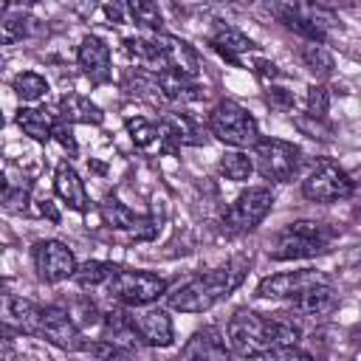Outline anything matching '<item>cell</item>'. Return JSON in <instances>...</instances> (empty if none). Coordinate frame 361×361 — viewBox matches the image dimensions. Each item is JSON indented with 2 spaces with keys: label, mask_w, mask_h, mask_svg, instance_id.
<instances>
[{
  "label": "cell",
  "mask_w": 361,
  "mask_h": 361,
  "mask_svg": "<svg viewBox=\"0 0 361 361\" xmlns=\"http://www.w3.org/2000/svg\"><path fill=\"white\" fill-rule=\"evenodd\" d=\"M113 274H116V268H113L110 262L87 259V262H82V265L73 271V279H76L79 288H96V285H104Z\"/></svg>",
  "instance_id": "obj_25"
},
{
  "label": "cell",
  "mask_w": 361,
  "mask_h": 361,
  "mask_svg": "<svg viewBox=\"0 0 361 361\" xmlns=\"http://www.w3.org/2000/svg\"><path fill=\"white\" fill-rule=\"evenodd\" d=\"M133 324L141 341L149 347H169L175 341V327L164 307H147L144 313H138V319H133Z\"/></svg>",
  "instance_id": "obj_16"
},
{
  "label": "cell",
  "mask_w": 361,
  "mask_h": 361,
  "mask_svg": "<svg viewBox=\"0 0 361 361\" xmlns=\"http://www.w3.org/2000/svg\"><path fill=\"white\" fill-rule=\"evenodd\" d=\"M54 192H56L73 212H85V209H87L85 183H82V178L76 175V169H73L68 161L56 164V172H54Z\"/></svg>",
  "instance_id": "obj_19"
},
{
  "label": "cell",
  "mask_w": 361,
  "mask_h": 361,
  "mask_svg": "<svg viewBox=\"0 0 361 361\" xmlns=\"http://www.w3.org/2000/svg\"><path fill=\"white\" fill-rule=\"evenodd\" d=\"M305 68L313 73V76H330L336 62H333V54L324 48V45H316V42H307L302 51H299Z\"/></svg>",
  "instance_id": "obj_26"
},
{
  "label": "cell",
  "mask_w": 361,
  "mask_h": 361,
  "mask_svg": "<svg viewBox=\"0 0 361 361\" xmlns=\"http://www.w3.org/2000/svg\"><path fill=\"white\" fill-rule=\"evenodd\" d=\"M209 133L214 138H220L228 147H254L259 141V127L257 118L237 102L223 99L212 107L209 113Z\"/></svg>",
  "instance_id": "obj_4"
},
{
  "label": "cell",
  "mask_w": 361,
  "mask_h": 361,
  "mask_svg": "<svg viewBox=\"0 0 361 361\" xmlns=\"http://www.w3.org/2000/svg\"><path fill=\"white\" fill-rule=\"evenodd\" d=\"M158 87L169 102H195V99L203 96L200 85L192 76H186L175 68H161L158 71Z\"/></svg>",
  "instance_id": "obj_20"
},
{
  "label": "cell",
  "mask_w": 361,
  "mask_h": 361,
  "mask_svg": "<svg viewBox=\"0 0 361 361\" xmlns=\"http://www.w3.org/2000/svg\"><path fill=\"white\" fill-rule=\"evenodd\" d=\"M102 217H104L113 228L130 231L135 240H149V237L158 231V226H155L152 217H141V214L130 212V209H127L121 200H116V197H107V200L102 203Z\"/></svg>",
  "instance_id": "obj_14"
},
{
  "label": "cell",
  "mask_w": 361,
  "mask_h": 361,
  "mask_svg": "<svg viewBox=\"0 0 361 361\" xmlns=\"http://www.w3.org/2000/svg\"><path fill=\"white\" fill-rule=\"evenodd\" d=\"M268 104L271 107H279V110H290L293 107V96L285 87H271L268 90Z\"/></svg>",
  "instance_id": "obj_36"
},
{
  "label": "cell",
  "mask_w": 361,
  "mask_h": 361,
  "mask_svg": "<svg viewBox=\"0 0 361 361\" xmlns=\"http://www.w3.org/2000/svg\"><path fill=\"white\" fill-rule=\"evenodd\" d=\"M104 14L113 20V25L121 23V6H110V3H107V6H104Z\"/></svg>",
  "instance_id": "obj_41"
},
{
  "label": "cell",
  "mask_w": 361,
  "mask_h": 361,
  "mask_svg": "<svg viewBox=\"0 0 361 361\" xmlns=\"http://www.w3.org/2000/svg\"><path fill=\"white\" fill-rule=\"evenodd\" d=\"M183 358L186 361H231V353L226 350V344L217 336V330L214 327H206V330H197L186 341Z\"/></svg>",
  "instance_id": "obj_17"
},
{
  "label": "cell",
  "mask_w": 361,
  "mask_h": 361,
  "mask_svg": "<svg viewBox=\"0 0 361 361\" xmlns=\"http://www.w3.org/2000/svg\"><path fill=\"white\" fill-rule=\"evenodd\" d=\"M299 324H293V319L285 316H262L254 310H237L228 319L226 327V338L228 347L237 355H251L259 350H288L299 344Z\"/></svg>",
  "instance_id": "obj_1"
},
{
  "label": "cell",
  "mask_w": 361,
  "mask_h": 361,
  "mask_svg": "<svg viewBox=\"0 0 361 361\" xmlns=\"http://www.w3.org/2000/svg\"><path fill=\"white\" fill-rule=\"evenodd\" d=\"M104 333H107V341L110 344H118L121 347V341H135V324H133V316H127L124 310H113V313H107V319H104Z\"/></svg>",
  "instance_id": "obj_27"
},
{
  "label": "cell",
  "mask_w": 361,
  "mask_h": 361,
  "mask_svg": "<svg viewBox=\"0 0 361 361\" xmlns=\"http://www.w3.org/2000/svg\"><path fill=\"white\" fill-rule=\"evenodd\" d=\"M127 11H130V17H133L138 25H144V28H149V31H161V25H164V14H161L158 3L133 0V3L127 6Z\"/></svg>",
  "instance_id": "obj_30"
},
{
  "label": "cell",
  "mask_w": 361,
  "mask_h": 361,
  "mask_svg": "<svg viewBox=\"0 0 361 361\" xmlns=\"http://www.w3.org/2000/svg\"><path fill=\"white\" fill-rule=\"evenodd\" d=\"M330 240H333V231L324 223L296 220L274 237L268 254L274 259H305V257H316V254L327 251Z\"/></svg>",
  "instance_id": "obj_3"
},
{
  "label": "cell",
  "mask_w": 361,
  "mask_h": 361,
  "mask_svg": "<svg viewBox=\"0 0 361 361\" xmlns=\"http://www.w3.org/2000/svg\"><path fill=\"white\" fill-rule=\"evenodd\" d=\"M14 93L23 99V102H39L45 93H48V82L34 73V71H25V73H17L14 76Z\"/></svg>",
  "instance_id": "obj_29"
},
{
  "label": "cell",
  "mask_w": 361,
  "mask_h": 361,
  "mask_svg": "<svg viewBox=\"0 0 361 361\" xmlns=\"http://www.w3.org/2000/svg\"><path fill=\"white\" fill-rule=\"evenodd\" d=\"M127 133H130L133 144H135V147H141V149H147V147H152V144L158 141V127H155L152 121L141 118V116L127 118Z\"/></svg>",
  "instance_id": "obj_31"
},
{
  "label": "cell",
  "mask_w": 361,
  "mask_h": 361,
  "mask_svg": "<svg viewBox=\"0 0 361 361\" xmlns=\"http://www.w3.org/2000/svg\"><path fill=\"white\" fill-rule=\"evenodd\" d=\"M245 361H285V358H282V350H259L245 355Z\"/></svg>",
  "instance_id": "obj_38"
},
{
  "label": "cell",
  "mask_w": 361,
  "mask_h": 361,
  "mask_svg": "<svg viewBox=\"0 0 361 361\" xmlns=\"http://www.w3.org/2000/svg\"><path fill=\"white\" fill-rule=\"evenodd\" d=\"M59 110H62V121H76V124H102L104 113L99 104H93L87 96L82 93H68L62 96L59 102Z\"/></svg>",
  "instance_id": "obj_22"
},
{
  "label": "cell",
  "mask_w": 361,
  "mask_h": 361,
  "mask_svg": "<svg viewBox=\"0 0 361 361\" xmlns=\"http://www.w3.org/2000/svg\"><path fill=\"white\" fill-rule=\"evenodd\" d=\"M336 305H338V293H336V288L330 282L313 285V288H307L305 293H299L293 299V310L302 313V316H324Z\"/></svg>",
  "instance_id": "obj_21"
},
{
  "label": "cell",
  "mask_w": 361,
  "mask_h": 361,
  "mask_svg": "<svg viewBox=\"0 0 361 361\" xmlns=\"http://www.w3.org/2000/svg\"><path fill=\"white\" fill-rule=\"evenodd\" d=\"M54 113L42 110V107H20L17 113V127L31 135L34 141H48L51 133H54Z\"/></svg>",
  "instance_id": "obj_23"
},
{
  "label": "cell",
  "mask_w": 361,
  "mask_h": 361,
  "mask_svg": "<svg viewBox=\"0 0 361 361\" xmlns=\"http://www.w3.org/2000/svg\"><path fill=\"white\" fill-rule=\"evenodd\" d=\"M254 158L262 172V178L274 183H288L302 164V149L282 138H259L254 144Z\"/></svg>",
  "instance_id": "obj_6"
},
{
  "label": "cell",
  "mask_w": 361,
  "mask_h": 361,
  "mask_svg": "<svg viewBox=\"0 0 361 361\" xmlns=\"http://www.w3.org/2000/svg\"><path fill=\"white\" fill-rule=\"evenodd\" d=\"M355 189V183L350 180V175L330 158H322L313 172L302 180V195L313 203H333V200H344L350 197Z\"/></svg>",
  "instance_id": "obj_7"
},
{
  "label": "cell",
  "mask_w": 361,
  "mask_h": 361,
  "mask_svg": "<svg viewBox=\"0 0 361 361\" xmlns=\"http://www.w3.org/2000/svg\"><path fill=\"white\" fill-rule=\"evenodd\" d=\"M11 350H14V336H11L8 327L0 324V355H6V353H11Z\"/></svg>",
  "instance_id": "obj_39"
},
{
  "label": "cell",
  "mask_w": 361,
  "mask_h": 361,
  "mask_svg": "<svg viewBox=\"0 0 361 361\" xmlns=\"http://www.w3.org/2000/svg\"><path fill=\"white\" fill-rule=\"evenodd\" d=\"M85 350L90 353L93 361H135V355L127 347H118V344H110V341H93Z\"/></svg>",
  "instance_id": "obj_32"
},
{
  "label": "cell",
  "mask_w": 361,
  "mask_h": 361,
  "mask_svg": "<svg viewBox=\"0 0 361 361\" xmlns=\"http://www.w3.org/2000/svg\"><path fill=\"white\" fill-rule=\"evenodd\" d=\"M327 282V276L316 268H299V271H282L274 276H265L257 285V296L262 299H296L299 293H305L313 285Z\"/></svg>",
  "instance_id": "obj_11"
},
{
  "label": "cell",
  "mask_w": 361,
  "mask_h": 361,
  "mask_svg": "<svg viewBox=\"0 0 361 361\" xmlns=\"http://www.w3.org/2000/svg\"><path fill=\"white\" fill-rule=\"evenodd\" d=\"M327 110H330V93H327V87L324 85H310V90H307V116L316 118V121H324Z\"/></svg>",
  "instance_id": "obj_33"
},
{
  "label": "cell",
  "mask_w": 361,
  "mask_h": 361,
  "mask_svg": "<svg viewBox=\"0 0 361 361\" xmlns=\"http://www.w3.org/2000/svg\"><path fill=\"white\" fill-rule=\"evenodd\" d=\"M282 358H285V361H313V355L305 353V350H299V347H288V350H282Z\"/></svg>",
  "instance_id": "obj_40"
},
{
  "label": "cell",
  "mask_w": 361,
  "mask_h": 361,
  "mask_svg": "<svg viewBox=\"0 0 361 361\" xmlns=\"http://www.w3.org/2000/svg\"><path fill=\"white\" fill-rule=\"evenodd\" d=\"M39 212H42V214H48V217H51L54 223L59 220V214H56V209L51 206V200H42V206H39Z\"/></svg>",
  "instance_id": "obj_42"
},
{
  "label": "cell",
  "mask_w": 361,
  "mask_h": 361,
  "mask_svg": "<svg viewBox=\"0 0 361 361\" xmlns=\"http://www.w3.org/2000/svg\"><path fill=\"white\" fill-rule=\"evenodd\" d=\"M39 313L42 307L34 305L31 299L14 296V293H0V324L17 333H37L39 330Z\"/></svg>",
  "instance_id": "obj_13"
},
{
  "label": "cell",
  "mask_w": 361,
  "mask_h": 361,
  "mask_svg": "<svg viewBox=\"0 0 361 361\" xmlns=\"http://www.w3.org/2000/svg\"><path fill=\"white\" fill-rule=\"evenodd\" d=\"M51 135H56V141H59L65 149L76 152V141H73V133H71V124H68V121L56 118V121H54V133H51Z\"/></svg>",
  "instance_id": "obj_35"
},
{
  "label": "cell",
  "mask_w": 361,
  "mask_h": 361,
  "mask_svg": "<svg viewBox=\"0 0 361 361\" xmlns=\"http://www.w3.org/2000/svg\"><path fill=\"white\" fill-rule=\"evenodd\" d=\"M274 14L279 17V23L285 28L296 31L299 37H305L307 42H316V45H324L327 25L333 23V17L322 6H310V3H279V6H274Z\"/></svg>",
  "instance_id": "obj_9"
},
{
  "label": "cell",
  "mask_w": 361,
  "mask_h": 361,
  "mask_svg": "<svg viewBox=\"0 0 361 361\" xmlns=\"http://www.w3.org/2000/svg\"><path fill=\"white\" fill-rule=\"evenodd\" d=\"M0 127H3V113H0Z\"/></svg>",
  "instance_id": "obj_43"
},
{
  "label": "cell",
  "mask_w": 361,
  "mask_h": 361,
  "mask_svg": "<svg viewBox=\"0 0 361 361\" xmlns=\"http://www.w3.org/2000/svg\"><path fill=\"white\" fill-rule=\"evenodd\" d=\"M220 172L228 178V180H248L251 178V172H254V161L245 155V152H240V149H234V152H223V158H220Z\"/></svg>",
  "instance_id": "obj_28"
},
{
  "label": "cell",
  "mask_w": 361,
  "mask_h": 361,
  "mask_svg": "<svg viewBox=\"0 0 361 361\" xmlns=\"http://www.w3.org/2000/svg\"><path fill=\"white\" fill-rule=\"evenodd\" d=\"M76 59H79V68L85 71V76L93 82V85H102L110 79V48L102 37H85L79 51H76Z\"/></svg>",
  "instance_id": "obj_15"
},
{
  "label": "cell",
  "mask_w": 361,
  "mask_h": 361,
  "mask_svg": "<svg viewBox=\"0 0 361 361\" xmlns=\"http://www.w3.org/2000/svg\"><path fill=\"white\" fill-rule=\"evenodd\" d=\"M251 65H254V73H257V76H262V79H276V76H279L276 65H274V62H268V59H254Z\"/></svg>",
  "instance_id": "obj_37"
},
{
  "label": "cell",
  "mask_w": 361,
  "mask_h": 361,
  "mask_svg": "<svg viewBox=\"0 0 361 361\" xmlns=\"http://www.w3.org/2000/svg\"><path fill=\"white\" fill-rule=\"evenodd\" d=\"M34 268L42 282H62L73 276L76 259L73 251L59 240H39L34 245Z\"/></svg>",
  "instance_id": "obj_12"
},
{
  "label": "cell",
  "mask_w": 361,
  "mask_h": 361,
  "mask_svg": "<svg viewBox=\"0 0 361 361\" xmlns=\"http://www.w3.org/2000/svg\"><path fill=\"white\" fill-rule=\"evenodd\" d=\"M274 209V192L265 189V186H248L223 214V226L234 234H243V231H251L257 228L268 212Z\"/></svg>",
  "instance_id": "obj_8"
},
{
  "label": "cell",
  "mask_w": 361,
  "mask_h": 361,
  "mask_svg": "<svg viewBox=\"0 0 361 361\" xmlns=\"http://www.w3.org/2000/svg\"><path fill=\"white\" fill-rule=\"evenodd\" d=\"M240 282H243V271L237 262L212 268L178 285L172 293H166V305L180 313H203V310H212L223 296H228Z\"/></svg>",
  "instance_id": "obj_2"
},
{
  "label": "cell",
  "mask_w": 361,
  "mask_h": 361,
  "mask_svg": "<svg viewBox=\"0 0 361 361\" xmlns=\"http://www.w3.org/2000/svg\"><path fill=\"white\" fill-rule=\"evenodd\" d=\"M45 341H51L54 347L59 350H68V353H76V350H85V338H82V330L79 324L71 319V313L59 305H48L42 307L39 313V330H37Z\"/></svg>",
  "instance_id": "obj_10"
},
{
  "label": "cell",
  "mask_w": 361,
  "mask_h": 361,
  "mask_svg": "<svg viewBox=\"0 0 361 361\" xmlns=\"http://www.w3.org/2000/svg\"><path fill=\"white\" fill-rule=\"evenodd\" d=\"M124 48L130 56L147 62V65H158V68H166V54H164V42L161 37H127L124 39Z\"/></svg>",
  "instance_id": "obj_24"
},
{
  "label": "cell",
  "mask_w": 361,
  "mask_h": 361,
  "mask_svg": "<svg viewBox=\"0 0 361 361\" xmlns=\"http://www.w3.org/2000/svg\"><path fill=\"white\" fill-rule=\"evenodd\" d=\"M28 200V189L25 186H11L6 180V175L0 172V206L6 209H23Z\"/></svg>",
  "instance_id": "obj_34"
},
{
  "label": "cell",
  "mask_w": 361,
  "mask_h": 361,
  "mask_svg": "<svg viewBox=\"0 0 361 361\" xmlns=\"http://www.w3.org/2000/svg\"><path fill=\"white\" fill-rule=\"evenodd\" d=\"M104 288L116 302L130 307H147L166 293V282L161 276L147 271H121V268H116V274L104 282Z\"/></svg>",
  "instance_id": "obj_5"
},
{
  "label": "cell",
  "mask_w": 361,
  "mask_h": 361,
  "mask_svg": "<svg viewBox=\"0 0 361 361\" xmlns=\"http://www.w3.org/2000/svg\"><path fill=\"white\" fill-rule=\"evenodd\" d=\"M209 45H212L223 59H228V62H234V65H243L240 56L248 54V51H254V42H251L243 31H237V28H231V25H226V23H220V25L212 31Z\"/></svg>",
  "instance_id": "obj_18"
}]
</instances>
